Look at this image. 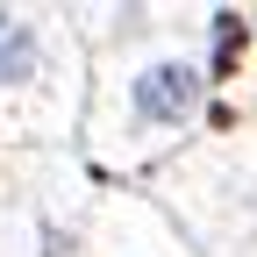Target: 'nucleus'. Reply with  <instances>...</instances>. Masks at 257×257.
Listing matches in <instances>:
<instances>
[{
	"label": "nucleus",
	"mask_w": 257,
	"mask_h": 257,
	"mask_svg": "<svg viewBox=\"0 0 257 257\" xmlns=\"http://www.w3.org/2000/svg\"><path fill=\"white\" fill-rule=\"evenodd\" d=\"M50 64H57L50 29H43L36 15L0 8V93H8V100H29V93H43Z\"/></svg>",
	"instance_id": "obj_2"
},
{
	"label": "nucleus",
	"mask_w": 257,
	"mask_h": 257,
	"mask_svg": "<svg viewBox=\"0 0 257 257\" xmlns=\"http://www.w3.org/2000/svg\"><path fill=\"white\" fill-rule=\"evenodd\" d=\"M207 100V72L193 57H150L128 72L121 86V107H128V136H172L200 114Z\"/></svg>",
	"instance_id": "obj_1"
}]
</instances>
